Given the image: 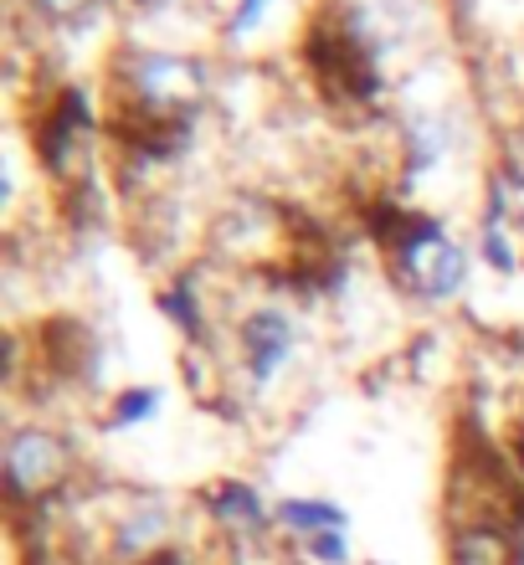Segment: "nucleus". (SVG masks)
Listing matches in <instances>:
<instances>
[{"label":"nucleus","mask_w":524,"mask_h":565,"mask_svg":"<svg viewBox=\"0 0 524 565\" xmlns=\"http://www.w3.org/2000/svg\"><path fill=\"white\" fill-rule=\"evenodd\" d=\"M73 468V452L62 443L57 431L46 427H21L11 431V443H6V483L15 493H46L57 489L62 478Z\"/></svg>","instance_id":"2"},{"label":"nucleus","mask_w":524,"mask_h":565,"mask_svg":"<svg viewBox=\"0 0 524 565\" xmlns=\"http://www.w3.org/2000/svg\"><path fill=\"white\" fill-rule=\"evenodd\" d=\"M278 520H284L293 535H309V540L345 530V514L334 504H324V499H288V504L278 509Z\"/></svg>","instance_id":"4"},{"label":"nucleus","mask_w":524,"mask_h":565,"mask_svg":"<svg viewBox=\"0 0 524 565\" xmlns=\"http://www.w3.org/2000/svg\"><path fill=\"white\" fill-rule=\"evenodd\" d=\"M242 360H247L257 386H272L284 375V365L293 360V324H288V313L278 309L247 313V324H242Z\"/></svg>","instance_id":"3"},{"label":"nucleus","mask_w":524,"mask_h":565,"mask_svg":"<svg viewBox=\"0 0 524 565\" xmlns=\"http://www.w3.org/2000/svg\"><path fill=\"white\" fill-rule=\"evenodd\" d=\"M391 257H396V278H402L417 298H432V303H448L468 278L463 247L442 237L432 222H417V216L402 226V237H396Z\"/></svg>","instance_id":"1"},{"label":"nucleus","mask_w":524,"mask_h":565,"mask_svg":"<svg viewBox=\"0 0 524 565\" xmlns=\"http://www.w3.org/2000/svg\"><path fill=\"white\" fill-rule=\"evenodd\" d=\"M272 6H284V0H242L237 15H232V36H247V31H257L263 21H268Z\"/></svg>","instance_id":"7"},{"label":"nucleus","mask_w":524,"mask_h":565,"mask_svg":"<svg viewBox=\"0 0 524 565\" xmlns=\"http://www.w3.org/2000/svg\"><path fill=\"white\" fill-rule=\"evenodd\" d=\"M36 11H46L52 21H67L73 11H83V0H36Z\"/></svg>","instance_id":"8"},{"label":"nucleus","mask_w":524,"mask_h":565,"mask_svg":"<svg viewBox=\"0 0 524 565\" xmlns=\"http://www.w3.org/2000/svg\"><path fill=\"white\" fill-rule=\"evenodd\" d=\"M160 535H165V509L145 504V509H135V514L119 524V551L124 555H139V551H150Z\"/></svg>","instance_id":"5"},{"label":"nucleus","mask_w":524,"mask_h":565,"mask_svg":"<svg viewBox=\"0 0 524 565\" xmlns=\"http://www.w3.org/2000/svg\"><path fill=\"white\" fill-rule=\"evenodd\" d=\"M154 412H160V391H124L114 422H119V427H135V422H150Z\"/></svg>","instance_id":"6"}]
</instances>
